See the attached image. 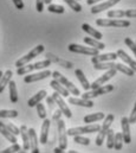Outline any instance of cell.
I'll list each match as a JSON object with an SVG mask.
<instances>
[{"instance_id": "cell-1", "label": "cell", "mask_w": 136, "mask_h": 153, "mask_svg": "<svg viewBox=\"0 0 136 153\" xmlns=\"http://www.w3.org/2000/svg\"><path fill=\"white\" fill-rule=\"evenodd\" d=\"M51 65V61L50 59H44V61H40V62H37L34 64H25L20 68L17 69V75H26V74H30L34 70H40V69H44V68H47Z\"/></svg>"}, {"instance_id": "cell-2", "label": "cell", "mask_w": 136, "mask_h": 153, "mask_svg": "<svg viewBox=\"0 0 136 153\" xmlns=\"http://www.w3.org/2000/svg\"><path fill=\"white\" fill-rule=\"evenodd\" d=\"M101 129V126L97 125V123H88L86 126H83V127H73V128H70L68 129V135L70 137H73V135H83V134H91V133H95V132H98Z\"/></svg>"}, {"instance_id": "cell-3", "label": "cell", "mask_w": 136, "mask_h": 153, "mask_svg": "<svg viewBox=\"0 0 136 153\" xmlns=\"http://www.w3.org/2000/svg\"><path fill=\"white\" fill-rule=\"evenodd\" d=\"M44 49H45V48H44V45H41V44L34 46L29 53H26L25 56H23L21 58H19V59L16 62V67H17V68H20V67H23V65L30 63L33 58H35L37 56H39L41 52H44Z\"/></svg>"}, {"instance_id": "cell-4", "label": "cell", "mask_w": 136, "mask_h": 153, "mask_svg": "<svg viewBox=\"0 0 136 153\" xmlns=\"http://www.w3.org/2000/svg\"><path fill=\"white\" fill-rule=\"evenodd\" d=\"M51 76L53 77L55 79H57L61 84H63L67 89L69 90V93L70 94H72V95H76V96H79L81 95V91H79V89L73 84V83H71L70 81H69L68 78L65 76H63L61 73H58V71H53L52 74H51Z\"/></svg>"}, {"instance_id": "cell-5", "label": "cell", "mask_w": 136, "mask_h": 153, "mask_svg": "<svg viewBox=\"0 0 136 153\" xmlns=\"http://www.w3.org/2000/svg\"><path fill=\"white\" fill-rule=\"evenodd\" d=\"M97 26L102 27H129L130 22L129 20H122V19H97L96 20Z\"/></svg>"}, {"instance_id": "cell-6", "label": "cell", "mask_w": 136, "mask_h": 153, "mask_svg": "<svg viewBox=\"0 0 136 153\" xmlns=\"http://www.w3.org/2000/svg\"><path fill=\"white\" fill-rule=\"evenodd\" d=\"M57 134H58V143H59V147L64 151L68 147V132L65 128V122L59 119L57 121Z\"/></svg>"}, {"instance_id": "cell-7", "label": "cell", "mask_w": 136, "mask_h": 153, "mask_svg": "<svg viewBox=\"0 0 136 153\" xmlns=\"http://www.w3.org/2000/svg\"><path fill=\"white\" fill-rule=\"evenodd\" d=\"M112 90H114V85H111V84L101 85L97 89H91V91H88L86 90L84 94H82V97L83 99H86V100H92L94 97H97V96L103 95V94H108V93H110Z\"/></svg>"}, {"instance_id": "cell-8", "label": "cell", "mask_w": 136, "mask_h": 153, "mask_svg": "<svg viewBox=\"0 0 136 153\" xmlns=\"http://www.w3.org/2000/svg\"><path fill=\"white\" fill-rule=\"evenodd\" d=\"M69 50L75 53H83V55H88V56H96L100 53L98 49H95L92 46H82L79 44H73V43H71L69 45Z\"/></svg>"}, {"instance_id": "cell-9", "label": "cell", "mask_w": 136, "mask_h": 153, "mask_svg": "<svg viewBox=\"0 0 136 153\" xmlns=\"http://www.w3.org/2000/svg\"><path fill=\"white\" fill-rule=\"evenodd\" d=\"M52 97H53V100H55V103H57V106H58L59 109L62 111L63 115H64L65 117H68V119H71V117H72V112L70 111V108L68 107V105H67L65 101L63 100L62 95L58 94V93L56 91V93L52 94Z\"/></svg>"}, {"instance_id": "cell-10", "label": "cell", "mask_w": 136, "mask_h": 153, "mask_svg": "<svg viewBox=\"0 0 136 153\" xmlns=\"http://www.w3.org/2000/svg\"><path fill=\"white\" fill-rule=\"evenodd\" d=\"M116 73H117L116 69H108L106 73H105L104 75H102L101 77H98L96 81H94V82L90 84L91 89H97L98 87H101V85L104 84L105 82H108L110 78H112V77L116 75Z\"/></svg>"}, {"instance_id": "cell-11", "label": "cell", "mask_w": 136, "mask_h": 153, "mask_svg": "<svg viewBox=\"0 0 136 153\" xmlns=\"http://www.w3.org/2000/svg\"><path fill=\"white\" fill-rule=\"evenodd\" d=\"M51 74H52V73H51L50 70H43V71L35 73V74H26L25 77H24V82H25V83L37 82V81H40V79H44V78L50 77Z\"/></svg>"}, {"instance_id": "cell-12", "label": "cell", "mask_w": 136, "mask_h": 153, "mask_svg": "<svg viewBox=\"0 0 136 153\" xmlns=\"http://www.w3.org/2000/svg\"><path fill=\"white\" fill-rule=\"evenodd\" d=\"M121 126H122V134H123V140L126 144L132 143V137H130V122L127 116H123L121 120Z\"/></svg>"}, {"instance_id": "cell-13", "label": "cell", "mask_w": 136, "mask_h": 153, "mask_svg": "<svg viewBox=\"0 0 136 153\" xmlns=\"http://www.w3.org/2000/svg\"><path fill=\"white\" fill-rule=\"evenodd\" d=\"M120 1H121V0H108V1H104V2L100 4V5H96V6L91 7V13H92V14H97V13H100V12H103V11H105V10H108V8L112 7V6H115V5L118 4Z\"/></svg>"}, {"instance_id": "cell-14", "label": "cell", "mask_w": 136, "mask_h": 153, "mask_svg": "<svg viewBox=\"0 0 136 153\" xmlns=\"http://www.w3.org/2000/svg\"><path fill=\"white\" fill-rule=\"evenodd\" d=\"M117 58V53H115V52H109V53H98V55H96V56H92V58H91V62H92V64H95V63H101V62H110V61H115Z\"/></svg>"}, {"instance_id": "cell-15", "label": "cell", "mask_w": 136, "mask_h": 153, "mask_svg": "<svg viewBox=\"0 0 136 153\" xmlns=\"http://www.w3.org/2000/svg\"><path fill=\"white\" fill-rule=\"evenodd\" d=\"M50 126H51V121L49 119H44V122L41 125V131H40V144L45 145L47 143V138H49V131H50Z\"/></svg>"}, {"instance_id": "cell-16", "label": "cell", "mask_w": 136, "mask_h": 153, "mask_svg": "<svg viewBox=\"0 0 136 153\" xmlns=\"http://www.w3.org/2000/svg\"><path fill=\"white\" fill-rule=\"evenodd\" d=\"M69 103L75 105V106H82L85 108H92L94 107V102L92 100H86V99H78V97H70L69 99Z\"/></svg>"}, {"instance_id": "cell-17", "label": "cell", "mask_w": 136, "mask_h": 153, "mask_svg": "<svg viewBox=\"0 0 136 153\" xmlns=\"http://www.w3.org/2000/svg\"><path fill=\"white\" fill-rule=\"evenodd\" d=\"M29 138H30V150L32 153L39 152V147H38V138H37V133L34 131V128H29Z\"/></svg>"}, {"instance_id": "cell-18", "label": "cell", "mask_w": 136, "mask_h": 153, "mask_svg": "<svg viewBox=\"0 0 136 153\" xmlns=\"http://www.w3.org/2000/svg\"><path fill=\"white\" fill-rule=\"evenodd\" d=\"M116 53H117V57H120L126 64H128V67H130V68L136 73V61H134L130 56H128V55L126 53V51H123V50H121V49H120Z\"/></svg>"}, {"instance_id": "cell-19", "label": "cell", "mask_w": 136, "mask_h": 153, "mask_svg": "<svg viewBox=\"0 0 136 153\" xmlns=\"http://www.w3.org/2000/svg\"><path fill=\"white\" fill-rule=\"evenodd\" d=\"M50 87H51L53 90H56L58 94H61L63 97H68L69 94H70L68 89H67V88H65L63 84H61V83H59L57 79H55V78H53V79L50 82Z\"/></svg>"}, {"instance_id": "cell-20", "label": "cell", "mask_w": 136, "mask_h": 153, "mask_svg": "<svg viewBox=\"0 0 136 153\" xmlns=\"http://www.w3.org/2000/svg\"><path fill=\"white\" fill-rule=\"evenodd\" d=\"M20 135H21V139H23V147H24V151H29L30 150V138H29V128L26 126H21L20 128Z\"/></svg>"}, {"instance_id": "cell-21", "label": "cell", "mask_w": 136, "mask_h": 153, "mask_svg": "<svg viewBox=\"0 0 136 153\" xmlns=\"http://www.w3.org/2000/svg\"><path fill=\"white\" fill-rule=\"evenodd\" d=\"M0 133H1L10 143H12V144L17 143V137H16L13 133H11V132L8 131V128L6 127V125H5L4 122H1V121H0Z\"/></svg>"}, {"instance_id": "cell-22", "label": "cell", "mask_w": 136, "mask_h": 153, "mask_svg": "<svg viewBox=\"0 0 136 153\" xmlns=\"http://www.w3.org/2000/svg\"><path fill=\"white\" fill-rule=\"evenodd\" d=\"M75 75L77 76L78 81L81 82V84H82V87H83V89H84V90H90V89H91V87H90V83H89L88 78L85 77L84 73H83L81 69H76V70H75Z\"/></svg>"}, {"instance_id": "cell-23", "label": "cell", "mask_w": 136, "mask_h": 153, "mask_svg": "<svg viewBox=\"0 0 136 153\" xmlns=\"http://www.w3.org/2000/svg\"><path fill=\"white\" fill-rule=\"evenodd\" d=\"M82 30L84 31V32H86L88 35H90L91 37H94V38L96 39H102L103 38V35L100 32V31H97L96 29H94L92 26H90L89 24H82Z\"/></svg>"}, {"instance_id": "cell-24", "label": "cell", "mask_w": 136, "mask_h": 153, "mask_svg": "<svg viewBox=\"0 0 136 153\" xmlns=\"http://www.w3.org/2000/svg\"><path fill=\"white\" fill-rule=\"evenodd\" d=\"M46 94H47V93H46L45 90H40V91H38L37 94H34L33 96L27 101V105H29L30 107H35L37 103L41 102V100L46 97Z\"/></svg>"}, {"instance_id": "cell-25", "label": "cell", "mask_w": 136, "mask_h": 153, "mask_svg": "<svg viewBox=\"0 0 136 153\" xmlns=\"http://www.w3.org/2000/svg\"><path fill=\"white\" fill-rule=\"evenodd\" d=\"M105 117V114L102 112H97V113H92V114H88L84 116L83 121L85 123H92V122H97V121H101Z\"/></svg>"}, {"instance_id": "cell-26", "label": "cell", "mask_w": 136, "mask_h": 153, "mask_svg": "<svg viewBox=\"0 0 136 153\" xmlns=\"http://www.w3.org/2000/svg\"><path fill=\"white\" fill-rule=\"evenodd\" d=\"M12 75H13L12 70H6V73L2 74V76H1V78H0V94L5 90L6 85H8L10 81L12 79Z\"/></svg>"}, {"instance_id": "cell-27", "label": "cell", "mask_w": 136, "mask_h": 153, "mask_svg": "<svg viewBox=\"0 0 136 153\" xmlns=\"http://www.w3.org/2000/svg\"><path fill=\"white\" fill-rule=\"evenodd\" d=\"M114 69H116L117 71L123 73V74L127 75V76H134V74H135V71H134L130 67L124 65V64H121V63H115V64H114Z\"/></svg>"}, {"instance_id": "cell-28", "label": "cell", "mask_w": 136, "mask_h": 153, "mask_svg": "<svg viewBox=\"0 0 136 153\" xmlns=\"http://www.w3.org/2000/svg\"><path fill=\"white\" fill-rule=\"evenodd\" d=\"M8 88H10V100L12 103H17L18 102V91H17V85L14 81H10L8 83Z\"/></svg>"}, {"instance_id": "cell-29", "label": "cell", "mask_w": 136, "mask_h": 153, "mask_svg": "<svg viewBox=\"0 0 136 153\" xmlns=\"http://www.w3.org/2000/svg\"><path fill=\"white\" fill-rule=\"evenodd\" d=\"M84 43L85 44H88V45H90V46H92V48H95V49H98V50H103L104 48H105V45L101 43L98 39L96 38H90V37H85L84 38Z\"/></svg>"}, {"instance_id": "cell-30", "label": "cell", "mask_w": 136, "mask_h": 153, "mask_svg": "<svg viewBox=\"0 0 136 153\" xmlns=\"http://www.w3.org/2000/svg\"><path fill=\"white\" fill-rule=\"evenodd\" d=\"M123 143H124V140H123V134H122V132L115 133L114 149H115V150H117V151H120V150L122 149V146H123Z\"/></svg>"}, {"instance_id": "cell-31", "label": "cell", "mask_w": 136, "mask_h": 153, "mask_svg": "<svg viewBox=\"0 0 136 153\" xmlns=\"http://www.w3.org/2000/svg\"><path fill=\"white\" fill-rule=\"evenodd\" d=\"M114 62L110 61V62H101V63H95L94 64V68L96 70H108V69H114Z\"/></svg>"}, {"instance_id": "cell-32", "label": "cell", "mask_w": 136, "mask_h": 153, "mask_svg": "<svg viewBox=\"0 0 136 153\" xmlns=\"http://www.w3.org/2000/svg\"><path fill=\"white\" fill-rule=\"evenodd\" d=\"M105 139H106V147H108L109 150L114 149V141H115V132H114L111 128H109V131H108V133H106V137H105Z\"/></svg>"}, {"instance_id": "cell-33", "label": "cell", "mask_w": 136, "mask_h": 153, "mask_svg": "<svg viewBox=\"0 0 136 153\" xmlns=\"http://www.w3.org/2000/svg\"><path fill=\"white\" fill-rule=\"evenodd\" d=\"M18 112L14 109H2L0 111V119H10V117H17Z\"/></svg>"}, {"instance_id": "cell-34", "label": "cell", "mask_w": 136, "mask_h": 153, "mask_svg": "<svg viewBox=\"0 0 136 153\" xmlns=\"http://www.w3.org/2000/svg\"><path fill=\"white\" fill-rule=\"evenodd\" d=\"M64 2H67L69 5V7L75 11V12H82V5L78 2V0H63Z\"/></svg>"}, {"instance_id": "cell-35", "label": "cell", "mask_w": 136, "mask_h": 153, "mask_svg": "<svg viewBox=\"0 0 136 153\" xmlns=\"http://www.w3.org/2000/svg\"><path fill=\"white\" fill-rule=\"evenodd\" d=\"M47 11L51 12V13H58V14H62L65 12V8L61 5H55V4H50L47 6Z\"/></svg>"}, {"instance_id": "cell-36", "label": "cell", "mask_w": 136, "mask_h": 153, "mask_svg": "<svg viewBox=\"0 0 136 153\" xmlns=\"http://www.w3.org/2000/svg\"><path fill=\"white\" fill-rule=\"evenodd\" d=\"M123 17H126V11H122V10H115V11L108 12V18L117 19V18H123Z\"/></svg>"}, {"instance_id": "cell-37", "label": "cell", "mask_w": 136, "mask_h": 153, "mask_svg": "<svg viewBox=\"0 0 136 153\" xmlns=\"http://www.w3.org/2000/svg\"><path fill=\"white\" fill-rule=\"evenodd\" d=\"M114 119H115V116L112 114H108L105 117H104V122H103L102 125V129H104V131H108L109 128H110V126H111V123L114 122Z\"/></svg>"}, {"instance_id": "cell-38", "label": "cell", "mask_w": 136, "mask_h": 153, "mask_svg": "<svg viewBox=\"0 0 136 153\" xmlns=\"http://www.w3.org/2000/svg\"><path fill=\"white\" fill-rule=\"evenodd\" d=\"M108 131H109V129H108ZM108 131H104L102 128L98 131V134H97V138H96V145H97V146H102V144L104 143V139H105V137H106Z\"/></svg>"}, {"instance_id": "cell-39", "label": "cell", "mask_w": 136, "mask_h": 153, "mask_svg": "<svg viewBox=\"0 0 136 153\" xmlns=\"http://www.w3.org/2000/svg\"><path fill=\"white\" fill-rule=\"evenodd\" d=\"M73 141L79 144V145H84V146H88L90 144V139L89 138H84L82 135H73Z\"/></svg>"}, {"instance_id": "cell-40", "label": "cell", "mask_w": 136, "mask_h": 153, "mask_svg": "<svg viewBox=\"0 0 136 153\" xmlns=\"http://www.w3.org/2000/svg\"><path fill=\"white\" fill-rule=\"evenodd\" d=\"M35 109H37V113H38V116L40 117V119H45L46 117V109H45V107H44V105L43 103H37L35 105Z\"/></svg>"}, {"instance_id": "cell-41", "label": "cell", "mask_w": 136, "mask_h": 153, "mask_svg": "<svg viewBox=\"0 0 136 153\" xmlns=\"http://www.w3.org/2000/svg\"><path fill=\"white\" fill-rule=\"evenodd\" d=\"M21 150V147H20V145H18L17 143H14V144H12V146H10V147H7V149H5L4 151H1L2 153H13V152H19Z\"/></svg>"}, {"instance_id": "cell-42", "label": "cell", "mask_w": 136, "mask_h": 153, "mask_svg": "<svg viewBox=\"0 0 136 153\" xmlns=\"http://www.w3.org/2000/svg\"><path fill=\"white\" fill-rule=\"evenodd\" d=\"M124 43H126V45L133 51V53L135 55V57H136V43L133 40L132 38H129V37H127V38L124 39Z\"/></svg>"}, {"instance_id": "cell-43", "label": "cell", "mask_w": 136, "mask_h": 153, "mask_svg": "<svg viewBox=\"0 0 136 153\" xmlns=\"http://www.w3.org/2000/svg\"><path fill=\"white\" fill-rule=\"evenodd\" d=\"M5 125H6V127L8 128V131H10L11 133H13L16 137L20 134V129H19L16 125H13V123H11V122H7V123H5Z\"/></svg>"}, {"instance_id": "cell-44", "label": "cell", "mask_w": 136, "mask_h": 153, "mask_svg": "<svg viewBox=\"0 0 136 153\" xmlns=\"http://www.w3.org/2000/svg\"><path fill=\"white\" fill-rule=\"evenodd\" d=\"M44 0H35V10L40 13L44 11Z\"/></svg>"}, {"instance_id": "cell-45", "label": "cell", "mask_w": 136, "mask_h": 153, "mask_svg": "<svg viewBox=\"0 0 136 153\" xmlns=\"http://www.w3.org/2000/svg\"><path fill=\"white\" fill-rule=\"evenodd\" d=\"M128 119H129L130 125H132V123H136V102H135V105H134L133 111H132V114H130V116H129Z\"/></svg>"}, {"instance_id": "cell-46", "label": "cell", "mask_w": 136, "mask_h": 153, "mask_svg": "<svg viewBox=\"0 0 136 153\" xmlns=\"http://www.w3.org/2000/svg\"><path fill=\"white\" fill-rule=\"evenodd\" d=\"M62 115H63V113H62V111L61 109H57L55 113H53V117H52V121H55V122H57L61 117H62Z\"/></svg>"}, {"instance_id": "cell-47", "label": "cell", "mask_w": 136, "mask_h": 153, "mask_svg": "<svg viewBox=\"0 0 136 153\" xmlns=\"http://www.w3.org/2000/svg\"><path fill=\"white\" fill-rule=\"evenodd\" d=\"M12 1H13V4H14L16 8H18V10H23V8H24V2H23V0H12Z\"/></svg>"}, {"instance_id": "cell-48", "label": "cell", "mask_w": 136, "mask_h": 153, "mask_svg": "<svg viewBox=\"0 0 136 153\" xmlns=\"http://www.w3.org/2000/svg\"><path fill=\"white\" fill-rule=\"evenodd\" d=\"M126 17L127 18H136V10H127Z\"/></svg>"}, {"instance_id": "cell-49", "label": "cell", "mask_w": 136, "mask_h": 153, "mask_svg": "<svg viewBox=\"0 0 136 153\" xmlns=\"http://www.w3.org/2000/svg\"><path fill=\"white\" fill-rule=\"evenodd\" d=\"M46 102H47L50 109L52 111V109H53V106H55V100H53V97H52V96H49V97L46 96Z\"/></svg>"}, {"instance_id": "cell-50", "label": "cell", "mask_w": 136, "mask_h": 153, "mask_svg": "<svg viewBox=\"0 0 136 153\" xmlns=\"http://www.w3.org/2000/svg\"><path fill=\"white\" fill-rule=\"evenodd\" d=\"M98 1H101V0H86V4H88V5H95V4L98 2Z\"/></svg>"}, {"instance_id": "cell-51", "label": "cell", "mask_w": 136, "mask_h": 153, "mask_svg": "<svg viewBox=\"0 0 136 153\" xmlns=\"http://www.w3.org/2000/svg\"><path fill=\"white\" fill-rule=\"evenodd\" d=\"M53 152H55V153H61V152H63V150H62V149L58 146V147H56V149L53 150Z\"/></svg>"}, {"instance_id": "cell-52", "label": "cell", "mask_w": 136, "mask_h": 153, "mask_svg": "<svg viewBox=\"0 0 136 153\" xmlns=\"http://www.w3.org/2000/svg\"><path fill=\"white\" fill-rule=\"evenodd\" d=\"M51 1H52V0H44V2H45L46 5H50V4H51Z\"/></svg>"}, {"instance_id": "cell-53", "label": "cell", "mask_w": 136, "mask_h": 153, "mask_svg": "<svg viewBox=\"0 0 136 153\" xmlns=\"http://www.w3.org/2000/svg\"><path fill=\"white\" fill-rule=\"evenodd\" d=\"M1 76H2V71L0 70V78H1Z\"/></svg>"}, {"instance_id": "cell-54", "label": "cell", "mask_w": 136, "mask_h": 153, "mask_svg": "<svg viewBox=\"0 0 136 153\" xmlns=\"http://www.w3.org/2000/svg\"><path fill=\"white\" fill-rule=\"evenodd\" d=\"M135 43H136V42H135Z\"/></svg>"}]
</instances>
